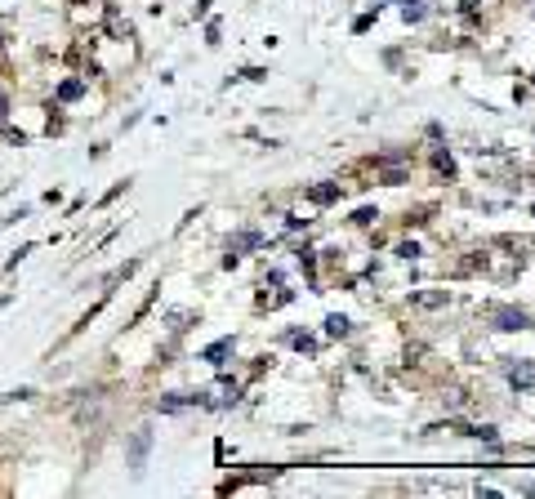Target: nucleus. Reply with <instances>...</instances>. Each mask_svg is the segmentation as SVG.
Masks as SVG:
<instances>
[{
	"label": "nucleus",
	"mask_w": 535,
	"mask_h": 499,
	"mask_svg": "<svg viewBox=\"0 0 535 499\" xmlns=\"http://www.w3.org/2000/svg\"><path fill=\"white\" fill-rule=\"evenodd\" d=\"M495 326H499V330H526L531 317H526L522 308H495Z\"/></svg>",
	"instance_id": "1"
},
{
	"label": "nucleus",
	"mask_w": 535,
	"mask_h": 499,
	"mask_svg": "<svg viewBox=\"0 0 535 499\" xmlns=\"http://www.w3.org/2000/svg\"><path fill=\"white\" fill-rule=\"evenodd\" d=\"M148 446H152V437H148V432H134V446H130V450H134V472H143V459H148Z\"/></svg>",
	"instance_id": "2"
},
{
	"label": "nucleus",
	"mask_w": 535,
	"mask_h": 499,
	"mask_svg": "<svg viewBox=\"0 0 535 499\" xmlns=\"http://www.w3.org/2000/svg\"><path fill=\"white\" fill-rule=\"evenodd\" d=\"M508 379L526 388V383H535V366H531V361H526V366H513V370H508Z\"/></svg>",
	"instance_id": "3"
},
{
	"label": "nucleus",
	"mask_w": 535,
	"mask_h": 499,
	"mask_svg": "<svg viewBox=\"0 0 535 499\" xmlns=\"http://www.w3.org/2000/svg\"><path fill=\"white\" fill-rule=\"evenodd\" d=\"M232 352V339H223V343H214V348H205V361H214V366H223V357Z\"/></svg>",
	"instance_id": "4"
},
{
	"label": "nucleus",
	"mask_w": 535,
	"mask_h": 499,
	"mask_svg": "<svg viewBox=\"0 0 535 499\" xmlns=\"http://www.w3.org/2000/svg\"><path fill=\"white\" fill-rule=\"evenodd\" d=\"M108 32H112L116 41H121V36H130V23H125L121 14H108Z\"/></svg>",
	"instance_id": "5"
},
{
	"label": "nucleus",
	"mask_w": 535,
	"mask_h": 499,
	"mask_svg": "<svg viewBox=\"0 0 535 499\" xmlns=\"http://www.w3.org/2000/svg\"><path fill=\"white\" fill-rule=\"evenodd\" d=\"M81 94H85V85H81V81H68V85L59 90V99H63V103H72V99H81Z\"/></svg>",
	"instance_id": "6"
},
{
	"label": "nucleus",
	"mask_w": 535,
	"mask_h": 499,
	"mask_svg": "<svg viewBox=\"0 0 535 499\" xmlns=\"http://www.w3.org/2000/svg\"><path fill=\"white\" fill-rule=\"evenodd\" d=\"M402 14H406V23H419V19H424V0H406Z\"/></svg>",
	"instance_id": "7"
},
{
	"label": "nucleus",
	"mask_w": 535,
	"mask_h": 499,
	"mask_svg": "<svg viewBox=\"0 0 535 499\" xmlns=\"http://www.w3.org/2000/svg\"><path fill=\"white\" fill-rule=\"evenodd\" d=\"M308 197H313V201H322V205H331V201L339 197V188H313Z\"/></svg>",
	"instance_id": "8"
},
{
	"label": "nucleus",
	"mask_w": 535,
	"mask_h": 499,
	"mask_svg": "<svg viewBox=\"0 0 535 499\" xmlns=\"http://www.w3.org/2000/svg\"><path fill=\"white\" fill-rule=\"evenodd\" d=\"M326 330H331L335 339H344V334H348V321H344V317H331V321H326Z\"/></svg>",
	"instance_id": "9"
},
{
	"label": "nucleus",
	"mask_w": 535,
	"mask_h": 499,
	"mask_svg": "<svg viewBox=\"0 0 535 499\" xmlns=\"http://www.w3.org/2000/svg\"><path fill=\"white\" fill-rule=\"evenodd\" d=\"M5 112H10V99H5V94H0V121H5Z\"/></svg>",
	"instance_id": "10"
},
{
	"label": "nucleus",
	"mask_w": 535,
	"mask_h": 499,
	"mask_svg": "<svg viewBox=\"0 0 535 499\" xmlns=\"http://www.w3.org/2000/svg\"><path fill=\"white\" fill-rule=\"evenodd\" d=\"M0 54H5V36H0Z\"/></svg>",
	"instance_id": "11"
}]
</instances>
